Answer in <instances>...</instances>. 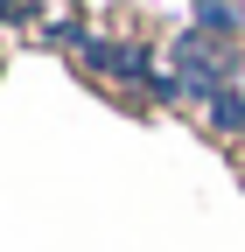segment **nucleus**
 I'll return each mask as SVG.
<instances>
[{"instance_id":"f257e3e1","label":"nucleus","mask_w":245,"mask_h":252,"mask_svg":"<svg viewBox=\"0 0 245 252\" xmlns=\"http://www.w3.org/2000/svg\"><path fill=\"white\" fill-rule=\"evenodd\" d=\"M168 63H175V84H182V91H196L203 105L217 98V91L245 84V77H238V56H231V42L203 35V28H189V35H175V42H168Z\"/></svg>"},{"instance_id":"f03ea898","label":"nucleus","mask_w":245,"mask_h":252,"mask_svg":"<svg viewBox=\"0 0 245 252\" xmlns=\"http://www.w3.org/2000/svg\"><path fill=\"white\" fill-rule=\"evenodd\" d=\"M196 28L217 35V42H231V35H245V7L238 0H196Z\"/></svg>"},{"instance_id":"7ed1b4c3","label":"nucleus","mask_w":245,"mask_h":252,"mask_svg":"<svg viewBox=\"0 0 245 252\" xmlns=\"http://www.w3.org/2000/svg\"><path fill=\"white\" fill-rule=\"evenodd\" d=\"M210 126H217V133H245V84H231V91L210 98Z\"/></svg>"},{"instance_id":"20e7f679","label":"nucleus","mask_w":245,"mask_h":252,"mask_svg":"<svg viewBox=\"0 0 245 252\" xmlns=\"http://www.w3.org/2000/svg\"><path fill=\"white\" fill-rule=\"evenodd\" d=\"M7 14H21V0H0V21H7Z\"/></svg>"}]
</instances>
